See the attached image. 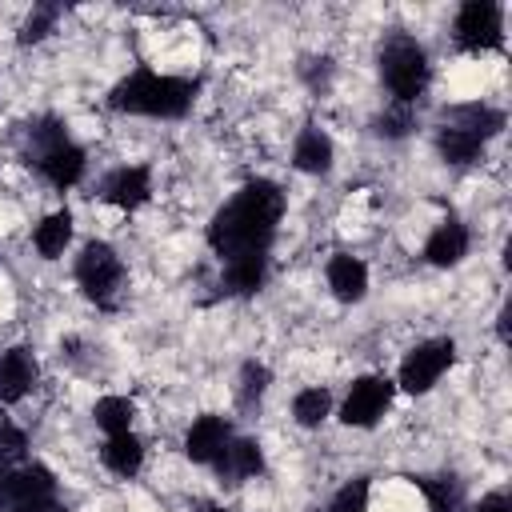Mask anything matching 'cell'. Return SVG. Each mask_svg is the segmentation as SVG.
<instances>
[{
    "mask_svg": "<svg viewBox=\"0 0 512 512\" xmlns=\"http://www.w3.org/2000/svg\"><path fill=\"white\" fill-rule=\"evenodd\" d=\"M328 412H332V396H328V388H304V392H296V400H292V416H296L300 428H316V424H324Z\"/></svg>",
    "mask_w": 512,
    "mask_h": 512,
    "instance_id": "obj_23",
    "label": "cell"
},
{
    "mask_svg": "<svg viewBox=\"0 0 512 512\" xmlns=\"http://www.w3.org/2000/svg\"><path fill=\"white\" fill-rule=\"evenodd\" d=\"M200 84L188 76H164L152 68L128 72L120 84L108 92V108L124 116H156V120H180L196 104Z\"/></svg>",
    "mask_w": 512,
    "mask_h": 512,
    "instance_id": "obj_2",
    "label": "cell"
},
{
    "mask_svg": "<svg viewBox=\"0 0 512 512\" xmlns=\"http://www.w3.org/2000/svg\"><path fill=\"white\" fill-rule=\"evenodd\" d=\"M468 256V228L460 224V220H444L432 236H428V244H424V260L432 264V268H452V264H460Z\"/></svg>",
    "mask_w": 512,
    "mask_h": 512,
    "instance_id": "obj_16",
    "label": "cell"
},
{
    "mask_svg": "<svg viewBox=\"0 0 512 512\" xmlns=\"http://www.w3.org/2000/svg\"><path fill=\"white\" fill-rule=\"evenodd\" d=\"M268 276V256H236V260H224V292L228 296H252L260 292Z\"/></svg>",
    "mask_w": 512,
    "mask_h": 512,
    "instance_id": "obj_19",
    "label": "cell"
},
{
    "mask_svg": "<svg viewBox=\"0 0 512 512\" xmlns=\"http://www.w3.org/2000/svg\"><path fill=\"white\" fill-rule=\"evenodd\" d=\"M392 392H396V384L388 376H376V372L356 376L352 388H348V396H344V404H340V420L348 428H372L388 412Z\"/></svg>",
    "mask_w": 512,
    "mask_h": 512,
    "instance_id": "obj_10",
    "label": "cell"
},
{
    "mask_svg": "<svg viewBox=\"0 0 512 512\" xmlns=\"http://www.w3.org/2000/svg\"><path fill=\"white\" fill-rule=\"evenodd\" d=\"M56 504V476L44 464L8 468L0 484V512H44Z\"/></svg>",
    "mask_w": 512,
    "mask_h": 512,
    "instance_id": "obj_8",
    "label": "cell"
},
{
    "mask_svg": "<svg viewBox=\"0 0 512 512\" xmlns=\"http://www.w3.org/2000/svg\"><path fill=\"white\" fill-rule=\"evenodd\" d=\"M28 452V432L24 428H16L12 420H0V464H16L20 456Z\"/></svg>",
    "mask_w": 512,
    "mask_h": 512,
    "instance_id": "obj_26",
    "label": "cell"
},
{
    "mask_svg": "<svg viewBox=\"0 0 512 512\" xmlns=\"http://www.w3.org/2000/svg\"><path fill=\"white\" fill-rule=\"evenodd\" d=\"M100 196L112 208H120V212H136L152 196V172H148V164H124V168L108 172L104 184H100Z\"/></svg>",
    "mask_w": 512,
    "mask_h": 512,
    "instance_id": "obj_11",
    "label": "cell"
},
{
    "mask_svg": "<svg viewBox=\"0 0 512 512\" xmlns=\"http://www.w3.org/2000/svg\"><path fill=\"white\" fill-rule=\"evenodd\" d=\"M380 76L392 92L396 104L412 108L424 92H428V80H432V68H428V52L404 36V32H392L384 44H380Z\"/></svg>",
    "mask_w": 512,
    "mask_h": 512,
    "instance_id": "obj_5",
    "label": "cell"
},
{
    "mask_svg": "<svg viewBox=\"0 0 512 512\" xmlns=\"http://www.w3.org/2000/svg\"><path fill=\"white\" fill-rule=\"evenodd\" d=\"M56 20H60V4H40V8H32L28 12V20H24V28H20V44H40L52 28H56Z\"/></svg>",
    "mask_w": 512,
    "mask_h": 512,
    "instance_id": "obj_24",
    "label": "cell"
},
{
    "mask_svg": "<svg viewBox=\"0 0 512 512\" xmlns=\"http://www.w3.org/2000/svg\"><path fill=\"white\" fill-rule=\"evenodd\" d=\"M452 360H456V344H452L448 336H436V340L416 344V348L404 356V364H400V388L412 392V396L428 392V388L452 368Z\"/></svg>",
    "mask_w": 512,
    "mask_h": 512,
    "instance_id": "obj_9",
    "label": "cell"
},
{
    "mask_svg": "<svg viewBox=\"0 0 512 512\" xmlns=\"http://www.w3.org/2000/svg\"><path fill=\"white\" fill-rule=\"evenodd\" d=\"M4 472H8V464H0V484H4Z\"/></svg>",
    "mask_w": 512,
    "mask_h": 512,
    "instance_id": "obj_31",
    "label": "cell"
},
{
    "mask_svg": "<svg viewBox=\"0 0 512 512\" xmlns=\"http://www.w3.org/2000/svg\"><path fill=\"white\" fill-rule=\"evenodd\" d=\"M208 512H232V508H208Z\"/></svg>",
    "mask_w": 512,
    "mask_h": 512,
    "instance_id": "obj_32",
    "label": "cell"
},
{
    "mask_svg": "<svg viewBox=\"0 0 512 512\" xmlns=\"http://www.w3.org/2000/svg\"><path fill=\"white\" fill-rule=\"evenodd\" d=\"M408 128H416V120H412V112H408L404 104H392V108L376 120V132H380V136H388V140L408 136Z\"/></svg>",
    "mask_w": 512,
    "mask_h": 512,
    "instance_id": "obj_28",
    "label": "cell"
},
{
    "mask_svg": "<svg viewBox=\"0 0 512 512\" xmlns=\"http://www.w3.org/2000/svg\"><path fill=\"white\" fill-rule=\"evenodd\" d=\"M332 140H328V132H320L316 124H308L300 136H296V148H292V164L300 168V172H308V176H320V172H328L332 168Z\"/></svg>",
    "mask_w": 512,
    "mask_h": 512,
    "instance_id": "obj_17",
    "label": "cell"
},
{
    "mask_svg": "<svg viewBox=\"0 0 512 512\" xmlns=\"http://www.w3.org/2000/svg\"><path fill=\"white\" fill-rule=\"evenodd\" d=\"M24 164H32L52 188L68 192L84 180L88 156L80 144L68 140V132L56 116H40V120L24 124Z\"/></svg>",
    "mask_w": 512,
    "mask_h": 512,
    "instance_id": "obj_3",
    "label": "cell"
},
{
    "mask_svg": "<svg viewBox=\"0 0 512 512\" xmlns=\"http://www.w3.org/2000/svg\"><path fill=\"white\" fill-rule=\"evenodd\" d=\"M44 512H68V508H64V504H60V500H56V504H48V508H44Z\"/></svg>",
    "mask_w": 512,
    "mask_h": 512,
    "instance_id": "obj_30",
    "label": "cell"
},
{
    "mask_svg": "<svg viewBox=\"0 0 512 512\" xmlns=\"http://www.w3.org/2000/svg\"><path fill=\"white\" fill-rule=\"evenodd\" d=\"M76 284L96 308H116L124 292V260L116 256V248L104 240H88L76 256Z\"/></svg>",
    "mask_w": 512,
    "mask_h": 512,
    "instance_id": "obj_6",
    "label": "cell"
},
{
    "mask_svg": "<svg viewBox=\"0 0 512 512\" xmlns=\"http://www.w3.org/2000/svg\"><path fill=\"white\" fill-rule=\"evenodd\" d=\"M264 392H268V368L256 364V360H248V364L240 368V404H252V400H260Z\"/></svg>",
    "mask_w": 512,
    "mask_h": 512,
    "instance_id": "obj_27",
    "label": "cell"
},
{
    "mask_svg": "<svg viewBox=\"0 0 512 512\" xmlns=\"http://www.w3.org/2000/svg\"><path fill=\"white\" fill-rule=\"evenodd\" d=\"M36 384V356L28 348H4L0 352V404H16Z\"/></svg>",
    "mask_w": 512,
    "mask_h": 512,
    "instance_id": "obj_14",
    "label": "cell"
},
{
    "mask_svg": "<svg viewBox=\"0 0 512 512\" xmlns=\"http://www.w3.org/2000/svg\"><path fill=\"white\" fill-rule=\"evenodd\" d=\"M452 40L460 52H492L504 44V8L496 0H468L456 12Z\"/></svg>",
    "mask_w": 512,
    "mask_h": 512,
    "instance_id": "obj_7",
    "label": "cell"
},
{
    "mask_svg": "<svg viewBox=\"0 0 512 512\" xmlns=\"http://www.w3.org/2000/svg\"><path fill=\"white\" fill-rule=\"evenodd\" d=\"M500 128H504V112H496L488 104H456L440 116L436 152L448 164H472Z\"/></svg>",
    "mask_w": 512,
    "mask_h": 512,
    "instance_id": "obj_4",
    "label": "cell"
},
{
    "mask_svg": "<svg viewBox=\"0 0 512 512\" xmlns=\"http://www.w3.org/2000/svg\"><path fill=\"white\" fill-rule=\"evenodd\" d=\"M68 240H72V212H68V208L48 212V216H44V220L32 228V244H36V252H40L44 260L64 256Z\"/></svg>",
    "mask_w": 512,
    "mask_h": 512,
    "instance_id": "obj_20",
    "label": "cell"
},
{
    "mask_svg": "<svg viewBox=\"0 0 512 512\" xmlns=\"http://www.w3.org/2000/svg\"><path fill=\"white\" fill-rule=\"evenodd\" d=\"M476 512H512V500H508V492H488L476 504Z\"/></svg>",
    "mask_w": 512,
    "mask_h": 512,
    "instance_id": "obj_29",
    "label": "cell"
},
{
    "mask_svg": "<svg viewBox=\"0 0 512 512\" xmlns=\"http://www.w3.org/2000/svg\"><path fill=\"white\" fill-rule=\"evenodd\" d=\"M328 288H332V296L336 300H344V304H356V300H364V292H368V268H364V260H356V256H348V252H336L332 260H328Z\"/></svg>",
    "mask_w": 512,
    "mask_h": 512,
    "instance_id": "obj_15",
    "label": "cell"
},
{
    "mask_svg": "<svg viewBox=\"0 0 512 512\" xmlns=\"http://www.w3.org/2000/svg\"><path fill=\"white\" fill-rule=\"evenodd\" d=\"M132 416H136V404H132L128 396H104V400H96V408H92L96 428H104L108 436L132 432Z\"/></svg>",
    "mask_w": 512,
    "mask_h": 512,
    "instance_id": "obj_21",
    "label": "cell"
},
{
    "mask_svg": "<svg viewBox=\"0 0 512 512\" xmlns=\"http://www.w3.org/2000/svg\"><path fill=\"white\" fill-rule=\"evenodd\" d=\"M424 500H428V512H456L460 508V488L452 476H408Z\"/></svg>",
    "mask_w": 512,
    "mask_h": 512,
    "instance_id": "obj_22",
    "label": "cell"
},
{
    "mask_svg": "<svg viewBox=\"0 0 512 512\" xmlns=\"http://www.w3.org/2000/svg\"><path fill=\"white\" fill-rule=\"evenodd\" d=\"M368 496H372V484L368 476H352L328 504V512H368Z\"/></svg>",
    "mask_w": 512,
    "mask_h": 512,
    "instance_id": "obj_25",
    "label": "cell"
},
{
    "mask_svg": "<svg viewBox=\"0 0 512 512\" xmlns=\"http://www.w3.org/2000/svg\"><path fill=\"white\" fill-rule=\"evenodd\" d=\"M212 468H216V476L224 484H244V480H252V476L264 472V452H260L256 440L240 436V440H228L224 444V452L212 460Z\"/></svg>",
    "mask_w": 512,
    "mask_h": 512,
    "instance_id": "obj_13",
    "label": "cell"
},
{
    "mask_svg": "<svg viewBox=\"0 0 512 512\" xmlns=\"http://www.w3.org/2000/svg\"><path fill=\"white\" fill-rule=\"evenodd\" d=\"M100 460H104V468L116 472V476H136V472L144 468V444H140L136 432H116V436L104 440Z\"/></svg>",
    "mask_w": 512,
    "mask_h": 512,
    "instance_id": "obj_18",
    "label": "cell"
},
{
    "mask_svg": "<svg viewBox=\"0 0 512 512\" xmlns=\"http://www.w3.org/2000/svg\"><path fill=\"white\" fill-rule=\"evenodd\" d=\"M228 440H232L228 420L216 416V412H208V416L192 420V428H188V436H184V456H188L192 464H212V460L224 452Z\"/></svg>",
    "mask_w": 512,
    "mask_h": 512,
    "instance_id": "obj_12",
    "label": "cell"
},
{
    "mask_svg": "<svg viewBox=\"0 0 512 512\" xmlns=\"http://www.w3.org/2000/svg\"><path fill=\"white\" fill-rule=\"evenodd\" d=\"M284 216V192L272 180H248L216 216L208 220V244L220 260L268 256L276 224Z\"/></svg>",
    "mask_w": 512,
    "mask_h": 512,
    "instance_id": "obj_1",
    "label": "cell"
}]
</instances>
